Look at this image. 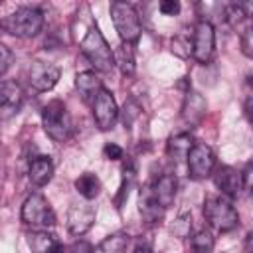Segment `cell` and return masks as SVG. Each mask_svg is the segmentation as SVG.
Here are the masks:
<instances>
[{
  "label": "cell",
  "mask_w": 253,
  "mask_h": 253,
  "mask_svg": "<svg viewBox=\"0 0 253 253\" xmlns=\"http://www.w3.org/2000/svg\"><path fill=\"white\" fill-rule=\"evenodd\" d=\"M75 87L81 93L83 101H93L97 97V93L103 89L101 79L95 75V71H81L75 77Z\"/></svg>",
  "instance_id": "obj_19"
},
{
  "label": "cell",
  "mask_w": 253,
  "mask_h": 253,
  "mask_svg": "<svg viewBox=\"0 0 253 253\" xmlns=\"http://www.w3.org/2000/svg\"><path fill=\"white\" fill-rule=\"evenodd\" d=\"M75 190L85 198V200H93L99 196L101 192V182L95 174L91 172H83L77 180H75Z\"/></svg>",
  "instance_id": "obj_23"
},
{
  "label": "cell",
  "mask_w": 253,
  "mask_h": 253,
  "mask_svg": "<svg viewBox=\"0 0 253 253\" xmlns=\"http://www.w3.org/2000/svg\"><path fill=\"white\" fill-rule=\"evenodd\" d=\"M138 115H140V105H138L134 99H128V101L125 103V107H123V125H125V128L130 126L132 121H134Z\"/></svg>",
  "instance_id": "obj_27"
},
{
  "label": "cell",
  "mask_w": 253,
  "mask_h": 253,
  "mask_svg": "<svg viewBox=\"0 0 253 253\" xmlns=\"http://www.w3.org/2000/svg\"><path fill=\"white\" fill-rule=\"evenodd\" d=\"M24 91L16 81H0V121H8L20 113Z\"/></svg>",
  "instance_id": "obj_10"
},
{
  "label": "cell",
  "mask_w": 253,
  "mask_h": 253,
  "mask_svg": "<svg viewBox=\"0 0 253 253\" xmlns=\"http://www.w3.org/2000/svg\"><path fill=\"white\" fill-rule=\"evenodd\" d=\"M132 253H152V251H150V247H148V245H138Z\"/></svg>",
  "instance_id": "obj_35"
},
{
  "label": "cell",
  "mask_w": 253,
  "mask_h": 253,
  "mask_svg": "<svg viewBox=\"0 0 253 253\" xmlns=\"http://www.w3.org/2000/svg\"><path fill=\"white\" fill-rule=\"evenodd\" d=\"M81 53L95 67V71L107 73L115 67L113 51H111L109 43L105 42L103 34L99 32V28H89V32L85 34V38L81 42Z\"/></svg>",
  "instance_id": "obj_4"
},
{
  "label": "cell",
  "mask_w": 253,
  "mask_h": 253,
  "mask_svg": "<svg viewBox=\"0 0 253 253\" xmlns=\"http://www.w3.org/2000/svg\"><path fill=\"white\" fill-rule=\"evenodd\" d=\"M103 156L107 160H121L123 158V148L119 144H115V142H107L103 146Z\"/></svg>",
  "instance_id": "obj_30"
},
{
  "label": "cell",
  "mask_w": 253,
  "mask_h": 253,
  "mask_svg": "<svg viewBox=\"0 0 253 253\" xmlns=\"http://www.w3.org/2000/svg\"><path fill=\"white\" fill-rule=\"evenodd\" d=\"M158 10H160L164 16H176V14L180 12V2H178V0H164V2H160Z\"/></svg>",
  "instance_id": "obj_31"
},
{
  "label": "cell",
  "mask_w": 253,
  "mask_h": 253,
  "mask_svg": "<svg viewBox=\"0 0 253 253\" xmlns=\"http://www.w3.org/2000/svg\"><path fill=\"white\" fill-rule=\"evenodd\" d=\"M0 28L16 38H34L43 28V14L34 6H22L0 20Z\"/></svg>",
  "instance_id": "obj_1"
},
{
  "label": "cell",
  "mask_w": 253,
  "mask_h": 253,
  "mask_svg": "<svg viewBox=\"0 0 253 253\" xmlns=\"http://www.w3.org/2000/svg\"><path fill=\"white\" fill-rule=\"evenodd\" d=\"M206 117V99L196 93V91H188L184 105H182V119L186 125L190 126H198Z\"/></svg>",
  "instance_id": "obj_15"
},
{
  "label": "cell",
  "mask_w": 253,
  "mask_h": 253,
  "mask_svg": "<svg viewBox=\"0 0 253 253\" xmlns=\"http://www.w3.org/2000/svg\"><path fill=\"white\" fill-rule=\"evenodd\" d=\"M117 117H119L117 101H115L113 93L103 87L97 93V97L93 99V119L101 130H109V128H113Z\"/></svg>",
  "instance_id": "obj_9"
},
{
  "label": "cell",
  "mask_w": 253,
  "mask_h": 253,
  "mask_svg": "<svg viewBox=\"0 0 253 253\" xmlns=\"http://www.w3.org/2000/svg\"><path fill=\"white\" fill-rule=\"evenodd\" d=\"M10 63H12V51L4 43H0V75L8 71Z\"/></svg>",
  "instance_id": "obj_32"
},
{
  "label": "cell",
  "mask_w": 253,
  "mask_h": 253,
  "mask_svg": "<svg viewBox=\"0 0 253 253\" xmlns=\"http://www.w3.org/2000/svg\"><path fill=\"white\" fill-rule=\"evenodd\" d=\"M239 42H241L243 53H245L247 57H251V55H253V30H251V26H245V30H243L241 36H239Z\"/></svg>",
  "instance_id": "obj_29"
},
{
  "label": "cell",
  "mask_w": 253,
  "mask_h": 253,
  "mask_svg": "<svg viewBox=\"0 0 253 253\" xmlns=\"http://www.w3.org/2000/svg\"><path fill=\"white\" fill-rule=\"evenodd\" d=\"M42 125H43L45 134L55 142H65L71 136V130H73L67 107L59 99L49 101L42 109Z\"/></svg>",
  "instance_id": "obj_2"
},
{
  "label": "cell",
  "mask_w": 253,
  "mask_h": 253,
  "mask_svg": "<svg viewBox=\"0 0 253 253\" xmlns=\"http://www.w3.org/2000/svg\"><path fill=\"white\" fill-rule=\"evenodd\" d=\"M95 208L87 204H73L67 210V229L71 235H83L95 223Z\"/></svg>",
  "instance_id": "obj_13"
},
{
  "label": "cell",
  "mask_w": 253,
  "mask_h": 253,
  "mask_svg": "<svg viewBox=\"0 0 253 253\" xmlns=\"http://www.w3.org/2000/svg\"><path fill=\"white\" fill-rule=\"evenodd\" d=\"M22 221L34 231H47L55 225V213L42 194H32L22 204Z\"/></svg>",
  "instance_id": "obj_5"
},
{
  "label": "cell",
  "mask_w": 253,
  "mask_h": 253,
  "mask_svg": "<svg viewBox=\"0 0 253 253\" xmlns=\"http://www.w3.org/2000/svg\"><path fill=\"white\" fill-rule=\"evenodd\" d=\"M115 65L121 69L123 75L134 73V45L132 43H121L113 53Z\"/></svg>",
  "instance_id": "obj_21"
},
{
  "label": "cell",
  "mask_w": 253,
  "mask_h": 253,
  "mask_svg": "<svg viewBox=\"0 0 253 253\" xmlns=\"http://www.w3.org/2000/svg\"><path fill=\"white\" fill-rule=\"evenodd\" d=\"M28 245L32 253H63L59 239L47 231H32L28 235Z\"/></svg>",
  "instance_id": "obj_16"
},
{
  "label": "cell",
  "mask_w": 253,
  "mask_h": 253,
  "mask_svg": "<svg viewBox=\"0 0 253 253\" xmlns=\"http://www.w3.org/2000/svg\"><path fill=\"white\" fill-rule=\"evenodd\" d=\"M111 18L115 24V30L119 34V38L123 40V43H132L138 42L142 26H140V18L134 10L132 4L128 2H113L111 4Z\"/></svg>",
  "instance_id": "obj_6"
},
{
  "label": "cell",
  "mask_w": 253,
  "mask_h": 253,
  "mask_svg": "<svg viewBox=\"0 0 253 253\" xmlns=\"http://www.w3.org/2000/svg\"><path fill=\"white\" fill-rule=\"evenodd\" d=\"M172 51L180 57H188L192 53V42L182 34V36H176L172 40Z\"/></svg>",
  "instance_id": "obj_28"
},
{
  "label": "cell",
  "mask_w": 253,
  "mask_h": 253,
  "mask_svg": "<svg viewBox=\"0 0 253 253\" xmlns=\"http://www.w3.org/2000/svg\"><path fill=\"white\" fill-rule=\"evenodd\" d=\"M69 253H93V245L87 243V241H83V239H79V241H75L69 247Z\"/></svg>",
  "instance_id": "obj_33"
},
{
  "label": "cell",
  "mask_w": 253,
  "mask_h": 253,
  "mask_svg": "<svg viewBox=\"0 0 253 253\" xmlns=\"http://www.w3.org/2000/svg\"><path fill=\"white\" fill-rule=\"evenodd\" d=\"M170 231H172L176 237H188L190 231H192V215H190V213H180V215L172 221Z\"/></svg>",
  "instance_id": "obj_26"
},
{
  "label": "cell",
  "mask_w": 253,
  "mask_h": 253,
  "mask_svg": "<svg viewBox=\"0 0 253 253\" xmlns=\"http://www.w3.org/2000/svg\"><path fill=\"white\" fill-rule=\"evenodd\" d=\"M194 253H211L213 251V235L208 229H200L190 239Z\"/></svg>",
  "instance_id": "obj_24"
},
{
  "label": "cell",
  "mask_w": 253,
  "mask_h": 253,
  "mask_svg": "<svg viewBox=\"0 0 253 253\" xmlns=\"http://www.w3.org/2000/svg\"><path fill=\"white\" fill-rule=\"evenodd\" d=\"M176 186H178V182H176V176H172V174H160L154 180H150L148 184H144V188L148 190V194L164 210H168L172 206V202L176 198Z\"/></svg>",
  "instance_id": "obj_12"
},
{
  "label": "cell",
  "mask_w": 253,
  "mask_h": 253,
  "mask_svg": "<svg viewBox=\"0 0 253 253\" xmlns=\"http://www.w3.org/2000/svg\"><path fill=\"white\" fill-rule=\"evenodd\" d=\"M59 67L47 61H32L28 69V81L36 91H49L59 79Z\"/></svg>",
  "instance_id": "obj_11"
},
{
  "label": "cell",
  "mask_w": 253,
  "mask_h": 253,
  "mask_svg": "<svg viewBox=\"0 0 253 253\" xmlns=\"http://www.w3.org/2000/svg\"><path fill=\"white\" fill-rule=\"evenodd\" d=\"M215 51V30L211 22L200 20L192 32V57L198 63H208Z\"/></svg>",
  "instance_id": "obj_7"
},
{
  "label": "cell",
  "mask_w": 253,
  "mask_h": 253,
  "mask_svg": "<svg viewBox=\"0 0 253 253\" xmlns=\"http://www.w3.org/2000/svg\"><path fill=\"white\" fill-rule=\"evenodd\" d=\"M223 14H225L227 24L233 26V28H237L243 22H249V12H247L245 4H229V6H225Z\"/></svg>",
  "instance_id": "obj_25"
},
{
  "label": "cell",
  "mask_w": 253,
  "mask_h": 253,
  "mask_svg": "<svg viewBox=\"0 0 253 253\" xmlns=\"http://www.w3.org/2000/svg\"><path fill=\"white\" fill-rule=\"evenodd\" d=\"M53 176V164L49 156H38L30 162L28 168V178L34 186H45Z\"/></svg>",
  "instance_id": "obj_18"
},
{
  "label": "cell",
  "mask_w": 253,
  "mask_h": 253,
  "mask_svg": "<svg viewBox=\"0 0 253 253\" xmlns=\"http://www.w3.org/2000/svg\"><path fill=\"white\" fill-rule=\"evenodd\" d=\"M251 170H253V164L247 162L243 172H241V184H243V190H249L251 188Z\"/></svg>",
  "instance_id": "obj_34"
},
{
  "label": "cell",
  "mask_w": 253,
  "mask_h": 253,
  "mask_svg": "<svg viewBox=\"0 0 253 253\" xmlns=\"http://www.w3.org/2000/svg\"><path fill=\"white\" fill-rule=\"evenodd\" d=\"M213 184L225 198H237V194L243 190L241 184V172L235 170L233 166H217L213 172Z\"/></svg>",
  "instance_id": "obj_14"
},
{
  "label": "cell",
  "mask_w": 253,
  "mask_h": 253,
  "mask_svg": "<svg viewBox=\"0 0 253 253\" xmlns=\"http://www.w3.org/2000/svg\"><path fill=\"white\" fill-rule=\"evenodd\" d=\"M188 160V176L192 180H206L211 176L215 166V154L206 142H196L186 156Z\"/></svg>",
  "instance_id": "obj_8"
},
{
  "label": "cell",
  "mask_w": 253,
  "mask_h": 253,
  "mask_svg": "<svg viewBox=\"0 0 253 253\" xmlns=\"http://www.w3.org/2000/svg\"><path fill=\"white\" fill-rule=\"evenodd\" d=\"M126 247H128V235L119 231V233L107 235L93 249V253H126Z\"/></svg>",
  "instance_id": "obj_22"
},
{
  "label": "cell",
  "mask_w": 253,
  "mask_h": 253,
  "mask_svg": "<svg viewBox=\"0 0 253 253\" xmlns=\"http://www.w3.org/2000/svg\"><path fill=\"white\" fill-rule=\"evenodd\" d=\"M204 217L217 231H231L239 225V213L225 196H210L204 202Z\"/></svg>",
  "instance_id": "obj_3"
},
{
  "label": "cell",
  "mask_w": 253,
  "mask_h": 253,
  "mask_svg": "<svg viewBox=\"0 0 253 253\" xmlns=\"http://www.w3.org/2000/svg\"><path fill=\"white\" fill-rule=\"evenodd\" d=\"M194 136L190 132H178L174 136L168 138V144H166V152L172 160H184L188 156V152L192 150L194 146Z\"/></svg>",
  "instance_id": "obj_20"
},
{
  "label": "cell",
  "mask_w": 253,
  "mask_h": 253,
  "mask_svg": "<svg viewBox=\"0 0 253 253\" xmlns=\"http://www.w3.org/2000/svg\"><path fill=\"white\" fill-rule=\"evenodd\" d=\"M138 211H140V215L144 217V221L146 223H158L162 217H164V208L148 194V190L142 186V190H140V194H138Z\"/></svg>",
  "instance_id": "obj_17"
}]
</instances>
